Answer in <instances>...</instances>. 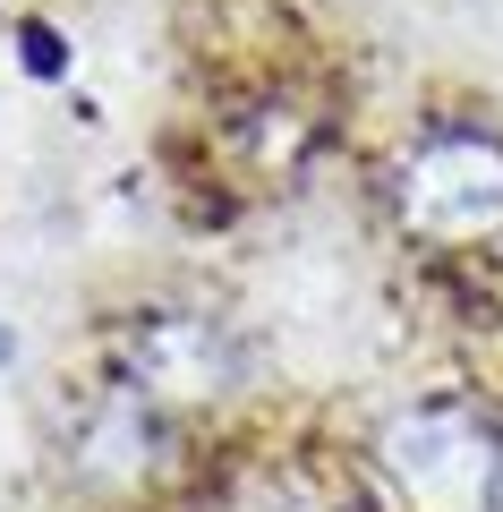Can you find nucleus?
<instances>
[{
  "mask_svg": "<svg viewBox=\"0 0 503 512\" xmlns=\"http://www.w3.org/2000/svg\"><path fill=\"white\" fill-rule=\"evenodd\" d=\"M111 367L137 402H154L162 419H188V410H214L239 384V333L214 308H188V299H154V308L120 316L111 325Z\"/></svg>",
  "mask_w": 503,
  "mask_h": 512,
  "instance_id": "2",
  "label": "nucleus"
},
{
  "mask_svg": "<svg viewBox=\"0 0 503 512\" xmlns=\"http://www.w3.org/2000/svg\"><path fill=\"white\" fill-rule=\"evenodd\" d=\"M376 470L401 512H495L503 504V419L478 402H410L384 419Z\"/></svg>",
  "mask_w": 503,
  "mask_h": 512,
  "instance_id": "1",
  "label": "nucleus"
},
{
  "mask_svg": "<svg viewBox=\"0 0 503 512\" xmlns=\"http://www.w3.org/2000/svg\"><path fill=\"white\" fill-rule=\"evenodd\" d=\"M9 359H18V342H9V325H0V367H9Z\"/></svg>",
  "mask_w": 503,
  "mask_h": 512,
  "instance_id": "5",
  "label": "nucleus"
},
{
  "mask_svg": "<svg viewBox=\"0 0 503 512\" xmlns=\"http://www.w3.org/2000/svg\"><path fill=\"white\" fill-rule=\"evenodd\" d=\"M495 512H503V504H495Z\"/></svg>",
  "mask_w": 503,
  "mask_h": 512,
  "instance_id": "6",
  "label": "nucleus"
},
{
  "mask_svg": "<svg viewBox=\"0 0 503 512\" xmlns=\"http://www.w3.org/2000/svg\"><path fill=\"white\" fill-rule=\"evenodd\" d=\"M393 214L427 248L503 239V137L495 128H427L393 171Z\"/></svg>",
  "mask_w": 503,
  "mask_h": 512,
  "instance_id": "3",
  "label": "nucleus"
},
{
  "mask_svg": "<svg viewBox=\"0 0 503 512\" xmlns=\"http://www.w3.org/2000/svg\"><path fill=\"white\" fill-rule=\"evenodd\" d=\"M69 461H77V478H86V487H154L162 461H171V419L120 384L111 402H94L86 419H77Z\"/></svg>",
  "mask_w": 503,
  "mask_h": 512,
  "instance_id": "4",
  "label": "nucleus"
}]
</instances>
